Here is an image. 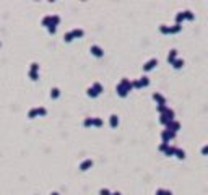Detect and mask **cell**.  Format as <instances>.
Instances as JSON below:
<instances>
[{"mask_svg": "<svg viewBox=\"0 0 208 195\" xmlns=\"http://www.w3.org/2000/svg\"><path fill=\"white\" fill-rule=\"evenodd\" d=\"M174 120H176V114H174L173 109H169V107H167L163 114H159V122H161L164 127H167L171 122H174Z\"/></svg>", "mask_w": 208, "mask_h": 195, "instance_id": "cell-2", "label": "cell"}, {"mask_svg": "<svg viewBox=\"0 0 208 195\" xmlns=\"http://www.w3.org/2000/svg\"><path fill=\"white\" fill-rule=\"evenodd\" d=\"M50 195H60V193H59V192H52Z\"/></svg>", "mask_w": 208, "mask_h": 195, "instance_id": "cell-33", "label": "cell"}, {"mask_svg": "<svg viewBox=\"0 0 208 195\" xmlns=\"http://www.w3.org/2000/svg\"><path fill=\"white\" fill-rule=\"evenodd\" d=\"M161 138H163V143H169L171 140H174V138H176V133L166 129V130H163V132H161Z\"/></svg>", "mask_w": 208, "mask_h": 195, "instance_id": "cell-7", "label": "cell"}, {"mask_svg": "<svg viewBox=\"0 0 208 195\" xmlns=\"http://www.w3.org/2000/svg\"><path fill=\"white\" fill-rule=\"evenodd\" d=\"M112 195H122L121 192H112Z\"/></svg>", "mask_w": 208, "mask_h": 195, "instance_id": "cell-32", "label": "cell"}, {"mask_svg": "<svg viewBox=\"0 0 208 195\" xmlns=\"http://www.w3.org/2000/svg\"><path fill=\"white\" fill-rule=\"evenodd\" d=\"M99 195H112V192L109 189H101L99 190Z\"/></svg>", "mask_w": 208, "mask_h": 195, "instance_id": "cell-27", "label": "cell"}, {"mask_svg": "<svg viewBox=\"0 0 208 195\" xmlns=\"http://www.w3.org/2000/svg\"><path fill=\"white\" fill-rule=\"evenodd\" d=\"M194 13H192L190 10H184V11H179L177 15H176V23L177 25H181L184 20H187V21H194Z\"/></svg>", "mask_w": 208, "mask_h": 195, "instance_id": "cell-4", "label": "cell"}, {"mask_svg": "<svg viewBox=\"0 0 208 195\" xmlns=\"http://www.w3.org/2000/svg\"><path fill=\"white\" fill-rule=\"evenodd\" d=\"M93 127H102V119L93 117Z\"/></svg>", "mask_w": 208, "mask_h": 195, "instance_id": "cell-24", "label": "cell"}, {"mask_svg": "<svg viewBox=\"0 0 208 195\" xmlns=\"http://www.w3.org/2000/svg\"><path fill=\"white\" fill-rule=\"evenodd\" d=\"M73 34H72V31H69V33H65V34H63V41H65V42H72V41H73Z\"/></svg>", "mask_w": 208, "mask_h": 195, "instance_id": "cell-22", "label": "cell"}, {"mask_svg": "<svg viewBox=\"0 0 208 195\" xmlns=\"http://www.w3.org/2000/svg\"><path fill=\"white\" fill-rule=\"evenodd\" d=\"M59 96H60V90H59V88H52L50 90V98L52 99H57Z\"/></svg>", "mask_w": 208, "mask_h": 195, "instance_id": "cell-21", "label": "cell"}, {"mask_svg": "<svg viewBox=\"0 0 208 195\" xmlns=\"http://www.w3.org/2000/svg\"><path fill=\"white\" fill-rule=\"evenodd\" d=\"M154 195H164V189H158Z\"/></svg>", "mask_w": 208, "mask_h": 195, "instance_id": "cell-30", "label": "cell"}, {"mask_svg": "<svg viewBox=\"0 0 208 195\" xmlns=\"http://www.w3.org/2000/svg\"><path fill=\"white\" fill-rule=\"evenodd\" d=\"M156 65H158V59H150L148 62H145V65H143V70H145V72H150V70H153Z\"/></svg>", "mask_w": 208, "mask_h": 195, "instance_id": "cell-8", "label": "cell"}, {"mask_svg": "<svg viewBox=\"0 0 208 195\" xmlns=\"http://www.w3.org/2000/svg\"><path fill=\"white\" fill-rule=\"evenodd\" d=\"M93 168V160H85L81 161V164H80V171H88Z\"/></svg>", "mask_w": 208, "mask_h": 195, "instance_id": "cell-11", "label": "cell"}, {"mask_svg": "<svg viewBox=\"0 0 208 195\" xmlns=\"http://www.w3.org/2000/svg\"><path fill=\"white\" fill-rule=\"evenodd\" d=\"M109 125L112 127V129H115V127L119 125V117H117L115 114H112V115L109 117Z\"/></svg>", "mask_w": 208, "mask_h": 195, "instance_id": "cell-14", "label": "cell"}, {"mask_svg": "<svg viewBox=\"0 0 208 195\" xmlns=\"http://www.w3.org/2000/svg\"><path fill=\"white\" fill-rule=\"evenodd\" d=\"M90 52L93 54L94 57H102V55H104V50H102L99 46H91V47H90Z\"/></svg>", "mask_w": 208, "mask_h": 195, "instance_id": "cell-9", "label": "cell"}, {"mask_svg": "<svg viewBox=\"0 0 208 195\" xmlns=\"http://www.w3.org/2000/svg\"><path fill=\"white\" fill-rule=\"evenodd\" d=\"M46 114H47L46 107H33V109H29V112H28V117L34 119V117H38V115H46Z\"/></svg>", "mask_w": 208, "mask_h": 195, "instance_id": "cell-5", "label": "cell"}, {"mask_svg": "<svg viewBox=\"0 0 208 195\" xmlns=\"http://www.w3.org/2000/svg\"><path fill=\"white\" fill-rule=\"evenodd\" d=\"M166 129H167V130H171V132H174V133H177V132H179V129H181V122L174 120V122H171V124L167 125Z\"/></svg>", "mask_w": 208, "mask_h": 195, "instance_id": "cell-10", "label": "cell"}, {"mask_svg": "<svg viewBox=\"0 0 208 195\" xmlns=\"http://www.w3.org/2000/svg\"><path fill=\"white\" fill-rule=\"evenodd\" d=\"M153 99H154L156 102H158V106L166 104V98L163 96V94H159V93H153Z\"/></svg>", "mask_w": 208, "mask_h": 195, "instance_id": "cell-13", "label": "cell"}, {"mask_svg": "<svg viewBox=\"0 0 208 195\" xmlns=\"http://www.w3.org/2000/svg\"><path fill=\"white\" fill-rule=\"evenodd\" d=\"M156 109H158V112H159V114H163V112H164V111L167 109V106H166V104H163V106H158Z\"/></svg>", "mask_w": 208, "mask_h": 195, "instance_id": "cell-29", "label": "cell"}, {"mask_svg": "<svg viewBox=\"0 0 208 195\" xmlns=\"http://www.w3.org/2000/svg\"><path fill=\"white\" fill-rule=\"evenodd\" d=\"M83 125L85 127H93V117H86L85 120H83Z\"/></svg>", "mask_w": 208, "mask_h": 195, "instance_id": "cell-25", "label": "cell"}, {"mask_svg": "<svg viewBox=\"0 0 208 195\" xmlns=\"http://www.w3.org/2000/svg\"><path fill=\"white\" fill-rule=\"evenodd\" d=\"M38 72H39V63L33 62V63H31V69H29V73H28L33 81H38L39 80V73H38Z\"/></svg>", "mask_w": 208, "mask_h": 195, "instance_id": "cell-6", "label": "cell"}, {"mask_svg": "<svg viewBox=\"0 0 208 195\" xmlns=\"http://www.w3.org/2000/svg\"><path fill=\"white\" fill-rule=\"evenodd\" d=\"M164 195H174V193L171 192V190H164Z\"/></svg>", "mask_w": 208, "mask_h": 195, "instance_id": "cell-31", "label": "cell"}, {"mask_svg": "<svg viewBox=\"0 0 208 195\" xmlns=\"http://www.w3.org/2000/svg\"><path fill=\"white\" fill-rule=\"evenodd\" d=\"M200 153L203 154V156H208V143L205 146H202V148H200Z\"/></svg>", "mask_w": 208, "mask_h": 195, "instance_id": "cell-26", "label": "cell"}, {"mask_svg": "<svg viewBox=\"0 0 208 195\" xmlns=\"http://www.w3.org/2000/svg\"><path fill=\"white\" fill-rule=\"evenodd\" d=\"M138 83H140V88H145V86L150 85V78H148V77H142V78H138Z\"/></svg>", "mask_w": 208, "mask_h": 195, "instance_id": "cell-17", "label": "cell"}, {"mask_svg": "<svg viewBox=\"0 0 208 195\" xmlns=\"http://www.w3.org/2000/svg\"><path fill=\"white\" fill-rule=\"evenodd\" d=\"M72 34H73V38H75V39H78V38H83L85 31L80 29V28H75V29H72Z\"/></svg>", "mask_w": 208, "mask_h": 195, "instance_id": "cell-16", "label": "cell"}, {"mask_svg": "<svg viewBox=\"0 0 208 195\" xmlns=\"http://www.w3.org/2000/svg\"><path fill=\"white\" fill-rule=\"evenodd\" d=\"M86 94H88V96H90V98H98V96H99V94L94 91V88H93V86H90V88L86 90Z\"/></svg>", "mask_w": 208, "mask_h": 195, "instance_id": "cell-20", "label": "cell"}, {"mask_svg": "<svg viewBox=\"0 0 208 195\" xmlns=\"http://www.w3.org/2000/svg\"><path fill=\"white\" fill-rule=\"evenodd\" d=\"M176 60H177V49H171L169 50V55H167V62L173 65Z\"/></svg>", "mask_w": 208, "mask_h": 195, "instance_id": "cell-12", "label": "cell"}, {"mask_svg": "<svg viewBox=\"0 0 208 195\" xmlns=\"http://www.w3.org/2000/svg\"><path fill=\"white\" fill-rule=\"evenodd\" d=\"M184 63H185V62H184V59H177V60L173 63V67H174L176 70H181L182 67H184Z\"/></svg>", "mask_w": 208, "mask_h": 195, "instance_id": "cell-19", "label": "cell"}, {"mask_svg": "<svg viewBox=\"0 0 208 195\" xmlns=\"http://www.w3.org/2000/svg\"><path fill=\"white\" fill-rule=\"evenodd\" d=\"M176 150H177V146H167V150L164 151V154H166V156H174V154H176Z\"/></svg>", "mask_w": 208, "mask_h": 195, "instance_id": "cell-18", "label": "cell"}, {"mask_svg": "<svg viewBox=\"0 0 208 195\" xmlns=\"http://www.w3.org/2000/svg\"><path fill=\"white\" fill-rule=\"evenodd\" d=\"M0 46H2V44H0Z\"/></svg>", "mask_w": 208, "mask_h": 195, "instance_id": "cell-34", "label": "cell"}, {"mask_svg": "<svg viewBox=\"0 0 208 195\" xmlns=\"http://www.w3.org/2000/svg\"><path fill=\"white\" fill-rule=\"evenodd\" d=\"M167 146H169V143H161V145H159V151H163V153H164V151L167 150Z\"/></svg>", "mask_w": 208, "mask_h": 195, "instance_id": "cell-28", "label": "cell"}, {"mask_svg": "<svg viewBox=\"0 0 208 195\" xmlns=\"http://www.w3.org/2000/svg\"><path fill=\"white\" fill-rule=\"evenodd\" d=\"M159 31H161L163 34H177L182 31V26L181 25H173V26H166V25H161L159 26Z\"/></svg>", "mask_w": 208, "mask_h": 195, "instance_id": "cell-3", "label": "cell"}, {"mask_svg": "<svg viewBox=\"0 0 208 195\" xmlns=\"http://www.w3.org/2000/svg\"><path fill=\"white\" fill-rule=\"evenodd\" d=\"M93 88H94V91H96L98 94H101V93H102V85H101V83H98V81L93 83Z\"/></svg>", "mask_w": 208, "mask_h": 195, "instance_id": "cell-23", "label": "cell"}, {"mask_svg": "<svg viewBox=\"0 0 208 195\" xmlns=\"http://www.w3.org/2000/svg\"><path fill=\"white\" fill-rule=\"evenodd\" d=\"M174 156L177 158V160L184 161V160H185V151H184L182 148H177V150H176V154H174Z\"/></svg>", "mask_w": 208, "mask_h": 195, "instance_id": "cell-15", "label": "cell"}, {"mask_svg": "<svg viewBox=\"0 0 208 195\" xmlns=\"http://www.w3.org/2000/svg\"><path fill=\"white\" fill-rule=\"evenodd\" d=\"M132 88H133V85H132V81L129 80V78H122L121 83L117 85V88H115V91H117V94L121 98H125V96H129Z\"/></svg>", "mask_w": 208, "mask_h": 195, "instance_id": "cell-1", "label": "cell"}]
</instances>
